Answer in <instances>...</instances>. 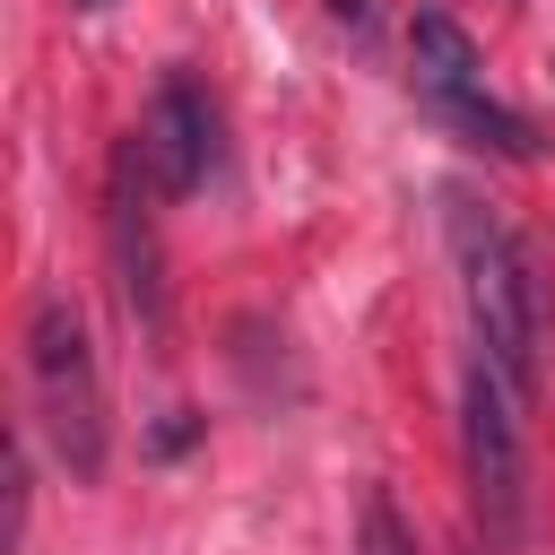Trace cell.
I'll return each mask as SVG.
<instances>
[{
    "label": "cell",
    "instance_id": "obj_1",
    "mask_svg": "<svg viewBox=\"0 0 555 555\" xmlns=\"http://www.w3.org/2000/svg\"><path fill=\"white\" fill-rule=\"evenodd\" d=\"M17 347H26V390H35V425H43L52 460L78 486H95L104 460H113V416H104V373H95V347H87V312L61 286H35L26 321H17Z\"/></svg>",
    "mask_w": 555,
    "mask_h": 555
},
{
    "label": "cell",
    "instance_id": "obj_2",
    "mask_svg": "<svg viewBox=\"0 0 555 555\" xmlns=\"http://www.w3.org/2000/svg\"><path fill=\"white\" fill-rule=\"evenodd\" d=\"M451 260H460V295H468V330L477 356L529 399L538 390V356H546V295H538V260L529 243L486 217V208H451Z\"/></svg>",
    "mask_w": 555,
    "mask_h": 555
},
{
    "label": "cell",
    "instance_id": "obj_3",
    "mask_svg": "<svg viewBox=\"0 0 555 555\" xmlns=\"http://www.w3.org/2000/svg\"><path fill=\"white\" fill-rule=\"evenodd\" d=\"M460 477L486 546L512 555L529 538V434H520V390L486 356H468L460 373Z\"/></svg>",
    "mask_w": 555,
    "mask_h": 555
},
{
    "label": "cell",
    "instance_id": "obj_4",
    "mask_svg": "<svg viewBox=\"0 0 555 555\" xmlns=\"http://www.w3.org/2000/svg\"><path fill=\"white\" fill-rule=\"evenodd\" d=\"M147 199H156V182L139 165V139H121L113 147V182H104V260H113L121 321L139 338H165V243H156Z\"/></svg>",
    "mask_w": 555,
    "mask_h": 555
},
{
    "label": "cell",
    "instance_id": "obj_5",
    "mask_svg": "<svg viewBox=\"0 0 555 555\" xmlns=\"http://www.w3.org/2000/svg\"><path fill=\"white\" fill-rule=\"evenodd\" d=\"M130 139H139V165H147L156 199H191L217 173V104H208V87L191 69H165Z\"/></svg>",
    "mask_w": 555,
    "mask_h": 555
},
{
    "label": "cell",
    "instance_id": "obj_6",
    "mask_svg": "<svg viewBox=\"0 0 555 555\" xmlns=\"http://www.w3.org/2000/svg\"><path fill=\"white\" fill-rule=\"evenodd\" d=\"M408 61H416V95H425L434 113H451V104L486 95V61H477L468 26H460L451 9H434V0L408 17Z\"/></svg>",
    "mask_w": 555,
    "mask_h": 555
},
{
    "label": "cell",
    "instance_id": "obj_7",
    "mask_svg": "<svg viewBox=\"0 0 555 555\" xmlns=\"http://www.w3.org/2000/svg\"><path fill=\"white\" fill-rule=\"evenodd\" d=\"M356 546H364V555H416V529H408V512H399L382 486H373L364 512H356Z\"/></svg>",
    "mask_w": 555,
    "mask_h": 555
},
{
    "label": "cell",
    "instance_id": "obj_8",
    "mask_svg": "<svg viewBox=\"0 0 555 555\" xmlns=\"http://www.w3.org/2000/svg\"><path fill=\"white\" fill-rule=\"evenodd\" d=\"M199 434H208V416H191V408H165V425L147 434V451H156V460H182Z\"/></svg>",
    "mask_w": 555,
    "mask_h": 555
},
{
    "label": "cell",
    "instance_id": "obj_9",
    "mask_svg": "<svg viewBox=\"0 0 555 555\" xmlns=\"http://www.w3.org/2000/svg\"><path fill=\"white\" fill-rule=\"evenodd\" d=\"M330 17H338V26H356V35H364V26H373V0H330Z\"/></svg>",
    "mask_w": 555,
    "mask_h": 555
},
{
    "label": "cell",
    "instance_id": "obj_10",
    "mask_svg": "<svg viewBox=\"0 0 555 555\" xmlns=\"http://www.w3.org/2000/svg\"><path fill=\"white\" fill-rule=\"evenodd\" d=\"M78 9H113V0H78Z\"/></svg>",
    "mask_w": 555,
    "mask_h": 555
}]
</instances>
